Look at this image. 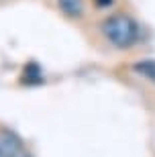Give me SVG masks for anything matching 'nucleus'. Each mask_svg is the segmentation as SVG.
I'll return each instance as SVG.
<instances>
[{
    "instance_id": "3",
    "label": "nucleus",
    "mask_w": 155,
    "mask_h": 157,
    "mask_svg": "<svg viewBox=\"0 0 155 157\" xmlns=\"http://www.w3.org/2000/svg\"><path fill=\"white\" fill-rule=\"evenodd\" d=\"M57 4L69 18H80L84 14V0H57Z\"/></svg>"
},
{
    "instance_id": "1",
    "label": "nucleus",
    "mask_w": 155,
    "mask_h": 157,
    "mask_svg": "<svg viewBox=\"0 0 155 157\" xmlns=\"http://www.w3.org/2000/svg\"><path fill=\"white\" fill-rule=\"evenodd\" d=\"M100 29L108 43L116 49H131L139 43V25L126 14H110L102 21Z\"/></svg>"
},
{
    "instance_id": "5",
    "label": "nucleus",
    "mask_w": 155,
    "mask_h": 157,
    "mask_svg": "<svg viewBox=\"0 0 155 157\" xmlns=\"http://www.w3.org/2000/svg\"><path fill=\"white\" fill-rule=\"evenodd\" d=\"M25 82H29V84H33V82H41L43 80V76H41V70L37 67L35 63H31V65H27L25 67Z\"/></svg>"
},
{
    "instance_id": "2",
    "label": "nucleus",
    "mask_w": 155,
    "mask_h": 157,
    "mask_svg": "<svg viewBox=\"0 0 155 157\" xmlns=\"http://www.w3.org/2000/svg\"><path fill=\"white\" fill-rule=\"evenodd\" d=\"M0 157H33L12 131H0Z\"/></svg>"
},
{
    "instance_id": "6",
    "label": "nucleus",
    "mask_w": 155,
    "mask_h": 157,
    "mask_svg": "<svg viewBox=\"0 0 155 157\" xmlns=\"http://www.w3.org/2000/svg\"><path fill=\"white\" fill-rule=\"evenodd\" d=\"M94 2H96L98 6H110L112 4V0H94Z\"/></svg>"
},
{
    "instance_id": "4",
    "label": "nucleus",
    "mask_w": 155,
    "mask_h": 157,
    "mask_svg": "<svg viewBox=\"0 0 155 157\" xmlns=\"http://www.w3.org/2000/svg\"><path fill=\"white\" fill-rule=\"evenodd\" d=\"M133 71L137 76H141V78H145V80H149L155 84V59H143V61L133 63Z\"/></svg>"
}]
</instances>
